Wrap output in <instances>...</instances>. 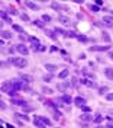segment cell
<instances>
[{
	"instance_id": "obj_1",
	"label": "cell",
	"mask_w": 113,
	"mask_h": 128,
	"mask_svg": "<svg viewBox=\"0 0 113 128\" xmlns=\"http://www.w3.org/2000/svg\"><path fill=\"white\" fill-rule=\"evenodd\" d=\"M10 63L13 66H16V67H19V68H23V67L28 66V61L25 58H20V57H12L10 58Z\"/></svg>"
},
{
	"instance_id": "obj_2",
	"label": "cell",
	"mask_w": 113,
	"mask_h": 128,
	"mask_svg": "<svg viewBox=\"0 0 113 128\" xmlns=\"http://www.w3.org/2000/svg\"><path fill=\"white\" fill-rule=\"evenodd\" d=\"M29 41H30V47H32L33 51H39V50H41L42 44H41V41L38 39V38H35V36H29Z\"/></svg>"
},
{
	"instance_id": "obj_3",
	"label": "cell",
	"mask_w": 113,
	"mask_h": 128,
	"mask_svg": "<svg viewBox=\"0 0 113 128\" xmlns=\"http://www.w3.org/2000/svg\"><path fill=\"white\" fill-rule=\"evenodd\" d=\"M15 50H16L19 54H22V55H28V54H29V48H28L25 44H22V42H20V44H18V45H15Z\"/></svg>"
},
{
	"instance_id": "obj_4",
	"label": "cell",
	"mask_w": 113,
	"mask_h": 128,
	"mask_svg": "<svg viewBox=\"0 0 113 128\" xmlns=\"http://www.w3.org/2000/svg\"><path fill=\"white\" fill-rule=\"evenodd\" d=\"M2 90L3 92H10V90H13V83H12V80H9V81H5L3 84H2Z\"/></svg>"
},
{
	"instance_id": "obj_5",
	"label": "cell",
	"mask_w": 113,
	"mask_h": 128,
	"mask_svg": "<svg viewBox=\"0 0 113 128\" xmlns=\"http://www.w3.org/2000/svg\"><path fill=\"white\" fill-rule=\"evenodd\" d=\"M33 124H35L36 127H39V128H45V124H44L42 118H41V116H38V115L33 118Z\"/></svg>"
},
{
	"instance_id": "obj_6",
	"label": "cell",
	"mask_w": 113,
	"mask_h": 128,
	"mask_svg": "<svg viewBox=\"0 0 113 128\" xmlns=\"http://www.w3.org/2000/svg\"><path fill=\"white\" fill-rule=\"evenodd\" d=\"M12 83H13V89H15V90L23 89V81H22V80H12Z\"/></svg>"
},
{
	"instance_id": "obj_7",
	"label": "cell",
	"mask_w": 113,
	"mask_h": 128,
	"mask_svg": "<svg viewBox=\"0 0 113 128\" xmlns=\"http://www.w3.org/2000/svg\"><path fill=\"white\" fill-rule=\"evenodd\" d=\"M74 103H75V105H78V106L81 108V106H84V105H86V99H84V98H81V96H77V98L74 99Z\"/></svg>"
},
{
	"instance_id": "obj_8",
	"label": "cell",
	"mask_w": 113,
	"mask_h": 128,
	"mask_svg": "<svg viewBox=\"0 0 113 128\" xmlns=\"http://www.w3.org/2000/svg\"><path fill=\"white\" fill-rule=\"evenodd\" d=\"M90 50H91V51H109V50H110V47H109V45H104V47L94 45V47H91Z\"/></svg>"
},
{
	"instance_id": "obj_9",
	"label": "cell",
	"mask_w": 113,
	"mask_h": 128,
	"mask_svg": "<svg viewBox=\"0 0 113 128\" xmlns=\"http://www.w3.org/2000/svg\"><path fill=\"white\" fill-rule=\"evenodd\" d=\"M19 77H20V80L28 81V83H32V81H33L32 76H29V74H23V73H20V74H19Z\"/></svg>"
},
{
	"instance_id": "obj_10",
	"label": "cell",
	"mask_w": 113,
	"mask_h": 128,
	"mask_svg": "<svg viewBox=\"0 0 113 128\" xmlns=\"http://www.w3.org/2000/svg\"><path fill=\"white\" fill-rule=\"evenodd\" d=\"M25 5H26L29 9H32V10H39V9H41L39 5H36V3H33V2H26Z\"/></svg>"
},
{
	"instance_id": "obj_11",
	"label": "cell",
	"mask_w": 113,
	"mask_h": 128,
	"mask_svg": "<svg viewBox=\"0 0 113 128\" xmlns=\"http://www.w3.org/2000/svg\"><path fill=\"white\" fill-rule=\"evenodd\" d=\"M80 119L81 121H93V118H91V115H90V112H84V114H81L80 115Z\"/></svg>"
},
{
	"instance_id": "obj_12",
	"label": "cell",
	"mask_w": 113,
	"mask_h": 128,
	"mask_svg": "<svg viewBox=\"0 0 113 128\" xmlns=\"http://www.w3.org/2000/svg\"><path fill=\"white\" fill-rule=\"evenodd\" d=\"M58 20H59V22H61L62 25H65V26L71 23V20H70V18H67V16H62V15H61L59 18H58Z\"/></svg>"
},
{
	"instance_id": "obj_13",
	"label": "cell",
	"mask_w": 113,
	"mask_h": 128,
	"mask_svg": "<svg viewBox=\"0 0 113 128\" xmlns=\"http://www.w3.org/2000/svg\"><path fill=\"white\" fill-rule=\"evenodd\" d=\"M0 15H2V19H3L5 22H7V23H13V22H12V19L9 18V15H7L5 10H2V12H0Z\"/></svg>"
},
{
	"instance_id": "obj_14",
	"label": "cell",
	"mask_w": 113,
	"mask_h": 128,
	"mask_svg": "<svg viewBox=\"0 0 113 128\" xmlns=\"http://www.w3.org/2000/svg\"><path fill=\"white\" fill-rule=\"evenodd\" d=\"M13 118H16V119H23V121H30V118H29V116H26L25 114H15V115H13Z\"/></svg>"
},
{
	"instance_id": "obj_15",
	"label": "cell",
	"mask_w": 113,
	"mask_h": 128,
	"mask_svg": "<svg viewBox=\"0 0 113 128\" xmlns=\"http://www.w3.org/2000/svg\"><path fill=\"white\" fill-rule=\"evenodd\" d=\"M81 83H83V84H86V86H89V88H94V86H96L94 81H93V80H89V79H83V80H81Z\"/></svg>"
},
{
	"instance_id": "obj_16",
	"label": "cell",
	"mask_w": 113,
	"mask_h": 128,
	"mask_svg": "<svg viewBox=\"0 0 113 128\" xmlns=\"http://www.w3.org/2000/svg\"><path fill=\"white\" fill-rule=\"evenodd\" d=\"M104 76H106L109 80H113V68H106V70H104Z\"/></svg>"
},
{
	"instance_id": "obj_17",
	"label": "cell",
	"mask_w": 113,
	"mask_h": 128,
	"mask_svg": "<svg viewBox=\"0 0 113 128\" xmlns=\"http://www.w3.org/2000/svg\"><path fill=\"white\" fill-rule=\"evenodd\" d=\"M12 103H13V105H19V106H22V108L26 105V102L22 101V99H12Z\"/></svg>"
},
{
	"instance_id": "obj_18",
	"label": "cell",
	"mask_w": 113,
	"mask_h": 128,
	"mask_svg": "<svg viewBox=\"0 0 113 128\" xmlns=\"http://www.w3.org/2000/svg\"><path fill=\"white\" fill-rule=\"evenodd\" d=\"M68 86H70L68 83H58V86H57V88H58L61 92H65V90L68 89Z\"/></svg>"
},
{
	"instance_id": "obj_19",
	"label": "cell",
	"mask_w": 113,
	"mask_h": 128,
	"mask_svg": "<svg viewBox=\"0 0 113 128\" xmlns=\"http://www.w3.org/2000/svg\"><path fill=\"white\" fill-rule=\"evenodd\" d=\"M45 34H47V36H48V38H51V39H55V38H57V35H55V31L47 29V31H45Z\"/></svg>"
},
{
	"instance_id": "obj_20",
	"label": "cell",
	"mask_w": 113,
	"mask_h": 128,
	"mask_svg": "<svg viewBox=\"0 0 113 128\" xmlns=\"http://www.w3.org/2000/svg\"><path fill=\"white\" fill-rule=\"evenodd\" d=\"M51 7H52V9H55V10H67V7H64V6H61V5H58V3H52V5H51Z\"/></svg>"
},
{
	"instance_id": "obj_21",
	"label": "cell",
	"mask_w": 113,
	"mask_h": 128,
	"mask_svg": "<svg viewBox=\"0 0 113 128\" xmlns=\"http://www.w3.org/2000/svg\"><path fill=\"white\" fill-rule=\"evenodd\" d=\"M2 38L3 39H10L12 38V34L9 31H2Z\"/></svg>"
},
{
	"instance_id": "obj_22",
	"label": "cell",
	"mask_w": 113,
	"mask_h": 128,
	"mask_svg": "<svg viewBox=\"0 0 113 128\" xmlns=\"http://www.w3.org/2000/svg\"><path fill=\"white\" fill-rule=\"evenodd\" d=\"M45 68H47L49 73H54V71L57 70V66H54V64H45Z\"/></svg>"
},
{
	"instance_id": "obj_23",
	"label": "cell",
	"mask_w": 113,
	"mask_h": 128,
	"mask_svg": "<svg viewBox=\"0 0 113 128\" xmlns=\"http://www.w3.org/2000/svg\"><path fill=\"white\" fill-rule=\"evenodd\" d=\"M61 99H62V102H64V103H67V105L72 102V99H71L68 95H62V98H61Z\"/></svg>"
},
{
	"instance_id": "obj_24",
	"label": "cell",
	"mask_w": 113,
	"mask_h": 128,
	"mask_svg": "<svg viewBox=\"0 0 113 128\" xmlns=\"http://www.w3.org/2000/svg\"><path fill=\"white\" fill-rule=\"evenodd\" d=\"M77 39H78L80 42H87V41H89V38H87V36H84V35H80V34L77 35Z\"/></svg>"
},
{
	"instance_id": "obj_25",
	"label": "cell",
	"mask_w": 113,
	"mask_h": 128,
	"mask_svg": "<svg viewBox=\"0 0 113 128\" xmlns=\"http://www.w3.org/2000/svg\"><path fill=\"white\" fill-rule=\"evenodd\" d=\"M67 76H68V70H67V68H65V70H62V71L58 74V77H59V79H65Z\"/></svg>"
},
{
	"instance_id": "obj_26",
	"label": "cell",
	"mask_w": 113,
	"mask_h": 128,
	"mask_svg": "<svg viewBox=\"0 0 113 128\" xmlns=\"http://www.w3.org/2000/svg\"><path fill=\"white\" fill-rule=\"evenodd\" d=\"M89 9H90L91 12H94V13L100 10V9H99V6H96V5H89Z\"/></svg>"
},
{
	"instance_id": "obj_27",
	"label": "cell",
	"mask_w": 113,
	"mask_h": 128,
	"mask_svg": "<svg viewBox=\"0 0 113 128\" xmlns=\"http://www.w3.org/2000/svg\"><path fill=\"white\" fill-rule=\"evenodd\" d=\"M101 38H103V41L110 42V36H109V34H107V32H103V34H101Z\"/></svg>"
},
{
	"instance_id": "obj_28",
	"label": "cell",
	"mask_w": 113,
	"mask_h": 128,
	"mask_svg": "<svg viewBox=\"0 0 113 128\" xmlns=\"http://www.w3.org/2000/svg\"><path fill=\"white\" fill-rule=\"evenodd\" d=\"M106 92H109V88H107V86H101V88L99 89V93H100V95H104Z\"/></svg>"
},
{
	"instance_id": "obj_29",
	"label": "cell",
	"mask_w": 113,
	"mask_h": 128,
	"mask_svg": "<svg viewBox=\"0 0 113 128\" xmlns=\"http://www.w3.org/2000/svg\"><path fill=\"white\" fill-rule=\"evenodd\" d=\"M41 118H42V121H44V124H45L47 127H51V125H52V122H51L47 116H41Z\"/></svg>"
},
{
	"instance_id": "obj_30",
	"label": "cell",
	"mask_w": 113,
	"mask_h": 128,
	"mask_svg": "<svg viewBox=\"0 0 113 128\" xmlns=\"http://www.w3.org/2000/svg\"><path fill=\"white\" fill-rule=\"evenodd\" d=\"M13 29H15L16 32H22V34H23V28H22L20 25H15V23H13Z\"/></svg>"
},
{
	"instance_id": "obj_31",
	"label": "cell",
	"mask_w": 113,
	"mask_h": 128,
	"mask_svg": "<svg viewBox=\"0 0 113 128\" xmlns=\"http://www.w3.org/2000/svg\"><path fill=\"white\" fill-rule=\"evenodd\" d=\"M33 23H35V25H36L38 28H44V26H45V23H44L42 20H35Z\"/></svg>"
},
{
	"instance_id": "obj_32",
	"label": "cell",
	"mask_w": 113,
	"mask_h": 128,
	"mask_svg": "<svg viewBox=\"0 0 113 128\" xmlns=\"http://www.w3.org/2000/svg\"><path fill=\"white\" fill-rule=\"evenodd\" d=\"M42 22H51V16H48V15H42V19H41Z\"/></svg>"
},
{
	"instance_id": "obj_33",
	"label": "cell",
	"mask_w": 113,
	"mask_h": 128,
	"mask_svg": "<svg viewBox=\"0 0 113 128\" xmlns=\"http://www.w3.org/2000/svg\"><path fill=\"white\" fill-rule=\"evenodd\" d=\"M54 31H55V32H58V34H61V35H67V34H68V32H65V31H64V29H61V28H55Z\"/></svg>"
},
{
	"instance_id": "obj_34",
	"label": "cell",
	"mask_w": 113,
	"mask_h": 128,
	"mask_svg": "<svg viewBox=\"0 0 113 128\" xmlns=\"http://www.w3.org/2000/svg\"><path fill=\"white\" fill-rule=\"evenodd\" d=\"M101 121H103V116H101L100 114H99V115H96V118H94V122H97V124H100Z\"/></svg>"
},
{
	"instance_id": "obj_35",
	"label": "cell",
	"mask_w": 113,
	"mask_h": 128,
	"mask_svg": "<svg viewBox=\"0 0 113 128\" xmlns=\"http://www.w3.org/2000/svg\"><path fill=\"white\" fill-rule=\"evenodd\" d=\"M42 92H44V93H47V95H51V93H54V92H52L49 88H42Z\"/></svg>"
},
{
	"instance_id": "obj_36",
	"label": "cell",
	"mask_w": 113,
	"mask_h": 128,
	"mask_svg": "<svg viewBox=\"0 0 113 128\" xmlns=\"http://www.w3.org/2000/svg\"><path fill=\"white\" fill-rule=\"evenodd\" d=\"M7 95H9V96H12V98H15V96H18L19 93H18V90H15V89H13V90H10Z\"/></svg>"
},
{
	"instance_id": "obj_37",
	"label": "cell",
	"mask_w": 113,
	"mask_h": 128,
	"mask_svg": "<svg viewBox=\"0 0 113 128\" xmlns=\"http://www.w3.org/2000/svg\"><path fill=\"white\" fill-rule=\"evenodd\" d=\"M81 111H83V112H90V111H91V108H90V106H87V105H84V106H81Z\"/></svg>"
},
{
	"instance_id": "obj_38",
	"label": "cell",
	"mask_w": 113,
	"mask_h": 128,
	"mask_svg": "<svg viewBox=\"0 0 113 128\" xmlns=\"http://www.w3.org/2000/svg\"><path fill=\"white\" fill-rule=\"evenodd\" d=\"M71 81H72V83H71V86H77V84H78L77 77H72V79H71Z\"/></svg>"
},
{
	"instance_id": "obj_39",
	"label": "cell",
	"mask_w": 113,
	"mask_h": 128,
	"mask_svg": "<svg viewBox=\"0 0 113 128\" xmlns=\"http://www.w3.org/2000/svg\"><path fill=\"white\" fill-rule=\"evenodd\" d=\"M77 35H78V34H75V32H72V31L67 34V36H70V38H77Z\"/></svg>"
},
{
	"instance_id": "obj_40",
	"label": "cell",
	"mask_w": 113,
	"mask_h": 128,
	"mask_svg": "<svg viewBox=\"0 0 113 128\" xmlns=\"http://www.w3.org/2000/svg\"><path fill=\"white\" fill-rule=\"evenodd\" d=\"M20 18H22V19H23V20H26V22H28V20H29V16H28V15H26V13H20Z\"/></svg>"
},
{
	"instance_id": "obj_41",
	"label": "cell",
	"mask_w": 113,
	"mask_h": 128,
	"mask_svg": "<svg viewBox=\"0 0 113 128\" xmlns=\"http://www.w3.org/2000/svg\"><path fill=\"white\" fill-rule=\"evenodd\" d=\"M23 109H25V111H33V109H35V106H28V103H26V105L23 106Z\"/></svg>"
},
{
	"instance_id": "obj_42",
	"label": "cell",
	"mask_w": 113,
	"mask_h": 128,
	"mask_svg": "<svg viewBox=\"0 0 113 128\" xmlns=\"http://www.w3.org/2000/svg\"><path fill=\"white\" fill-rule=\"evenodd\" d=\"M106 99H107V101H113V92H112V93H107V95H106Z\"/></svg>"
},
{
	"instance_id": "obj_43",
	"label": "cell",
	"mask_w": 113,
	"mask_h": 128,
	"mask_svg": "<svg viewBox=\"0 0 113 128\" xmlns=\"http://www.w3.org/2000/svg\"><path fill=\"white\" fill-rule=\"evenodd\" d=\"M44 80H45V81H49V80H52V76H51V74H48V76H44Z\"/></svg>"
},
{
	"instance_id": "obj_44",
	"label": "cell",
	"mask_w": 113,
	"mask_h": 128,
	"mask_svg": "<svg viewBox=\"0 0 113 128\" xmlns=\"http://www.w3.org/2000/svg\"><path fill=\"white\" fill-rule=\"evenodd\" d=\"M0 105H2V111H5V109H6V103H5L3 101H2V102H0Z\"/></svg>"
},
{
	"instance_id": "obj_45",
	"label": "cell",
	"mask_w": 113,
	"mask_h": 128,
	"mask_svg": "<svg viewBox=\"0 0 113 128\" xmlns=\"http://www.w3.org/2000/svg\"><path fill=\"white\" fill-rule=\"evenodd\" d=\"M49 51H51V53H54V51H58V48H57V47H51V48H49Z\"/></svg>"
},
{
	"instance_id": "obj_46",
	"label": "cell",
	"mask_w": 113,
	"mask_h": 128,
	"mask_svg": "<svg viewBox=\"0 0 113 128\" xmlns=\"http://www.w3.org/2000/svg\"><path fill=\"white\" fill-rule=\"evenodd\" d=\"M109 58H110V60H113V51H110V53H109Z\"/></svg>"
},
{
	"instance_id": "obj_47",
	"label": "cell",
	"mask_w": 113,
	"mask_h": 128,
	"mask_svg": "<svg viewBox=\"0 0 113 128\" xmlns=\"http://www.w3.org/2000/svg\"><path fill=\"white\" fill-rule=\"evenodd\" d=\"M6 128H15V127H13V125H10V124H7V125H6Z\"/></svg>"
}]
</instances>
